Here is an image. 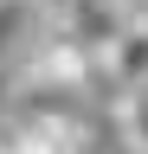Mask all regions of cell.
I'll use <instances>...</instances> for the list:
<instances>
[{
  "mask_svg": "<svg viewBox=\"0 0 148 154\" xmlns=\"http://www.w3.org/2000/svg\"><path fill=\"white\" fill-rule=\"evenodd\" d=\"M52 19H58L84 51H97V58L122 38V26H135V19H129V0H52Z\"/></svg>",
  "mask_w": 148,
  "mask_h": 154,
  "instance_id": "obj_1",
  "label": "cell"
},
{
  "mask_svg": "<svg viewBox=\"0 0 148 154\" xmlns=\"http://www.w3.org/2000/svg\"><path fill=\"white\" fill-rule=\"evenodd\" d=\"M97 84H109L116 96L129 90H148V19H135V26H122V38L97 58Z\"/></svg>",
  "mask_w": 148,
  "mask_h": 154,
  "instance_id": "obj_2",
  "label": "cell"
},
{
  "mask_svg": "<svg viewBox=\"0 0 148 154\" xmlns=\"http://www.w3.org/2000/svg\"><path fill=\"white\" fill-rule=\"evenodd\" d=\"M45 26H52V13L39 7V0H0V71L39 45Z\"/></svg>",
  "mask_w": 148,
  "mask_h": 154,
  "instance_id": "obj_3",
  "label": "cell"
},
{
  "mask_svg": "<svg viewBox=\"0 0 148 154\" xmlns=\"http://www.w3.org/2000/svg\"><path fill=\"white\" fill-rule=\"evenodd\" d=\"M116 122H122V135H129V148H135V154H148V90L116 96Z\"/></svg>",
  "mask_w": 148,
  "mask_h": 154,
  "instance_id": "obj_4",
  "label": "cell"
},
{
  "mask_svg": "<svg viewBox=\"0 0 148 154\" xmlns=\"http://www.w3.org/2000/svg\"><path fill=\"white\" fill-rule=\"evenodd\" d=\"M129 19H148V0H129Z\"/></svg>",
  "mask_w": 148,
  "mask_h": 154,
  "instance_id": "obj_5",
  "label": "cell"
},
{
  "mask_svg": "<svg viewBox=\"0 0 148 154\" xmlns=\"http://www.w3.org/2000/svg\"><path fill=\"white\" fill-rule=\"evenodd\" d=\"M39 7H45V13H52V0H39Z\"/></svg>",
  "mask_w": 148,
  "mask_h": 154,
  "instance_id": "obj_6",
  "label": "cell"
}]
</instances>
